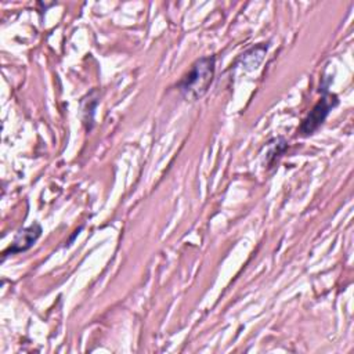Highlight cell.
I'll use <instances>...</instances> for the list:
<instances>
[{"mask_svg":"<svg viewBox=\"0 0 354 354\" xmlns=\"http://www.w3.org/2000/svg\"><path fill=\"white\" fill-rule=\"evenodd\" d=\"M214 69L216 57L207 55L198 58L177 84L183 97L187 100H199L203 97L213 82Z\"/></svg>","mask_w":354,"mask_h":354,"instance_id":"obj_1","label":"cell"},{"mask_svg":"<svg viewBox=\"0 0 354 354\" xmlns=\"http://www.w3.org/2000/svg\"><path fill=\"white\" fill-rule=\"evenodd\" d=\"M337 105V97L328 91V86H322V97L303 119L299 131L303 136L313 134L326 119L329 112Z\"/></svg>","mask_w":354,"mask_h":354,"instance_id":"obj_2","label":"cell"},{"mask_svg":"<svg viewBox=\"0 0 354 354\" xmlns=\"http://www.w3.org/2000/svg\"><path fill=\"white\" fill-rule=\"evenodd\" d=\"M40 234H41V227L37 223H35L30 227L22 230L17 235V238L11 243V246L3 253V257L8 256V254H14V253H19V252L28 250L36 242V239L40 236Z\"/></svg>","mask_w":354,"mask_h":354,"instance_id":"obj_3","label":"cell"},{"mask_svg":"<svg viewBox=\"0 0 354 354\" xmlns=\"http://www.w3.org/2000/svg\"><path fill=\"white\" fill-rule=\"evenodd\" d=\"M275 144H271V149L267 153V165L271 167V165L275 162L277 158L281 156V153L286 149V141L283 138H275Z\"/></svg>","mask_w":354,"mask_h":354,"instance_id":"obj_4","label":"cell"}]
</instances>
